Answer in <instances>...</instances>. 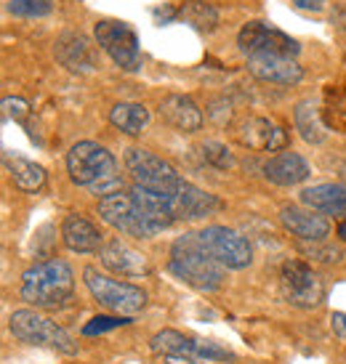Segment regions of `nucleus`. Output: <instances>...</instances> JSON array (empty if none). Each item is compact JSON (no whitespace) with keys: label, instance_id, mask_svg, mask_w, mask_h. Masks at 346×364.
<instances>
[{"label":"nucleus","instance_id":"f257e3e1","mask_svg":"<svg viewBox=\"0 0 346 364\" xmlns=\"http://www.w3.org/2000/svg\"><path fill=\"white\" fill-rule=\"evenodd\" d=\"M67 173L72 183L88 189L93 197H110L120 192V173H117V160L112 152H107L102 144L96 141H78L67 152Z\"/></svg>","mask_w":346,"mask_h":364},{"label":"nucleus","instance_id":"f03ea898","mask_svg":"<svg viewBox=\"0 0 346 364\" xmlns=\"http://www.w3.org/2000/svg\"><path fill=\"white\" fill-rule=\"evenodd\" d=\"M168 269L176 279H182L200 293H214L224 282V266L211 258V253L197 240V232L182 234L171 245Z\"/></svg>","mask_w":346,"mask_h":364},{"label":"nucleus","instance_id":"7ed1b4c3","mask_svg":"<svg viewBox=\"0 0 346 364\" xmlns=\"http://www.w3.org/2000/svg\"><path fill=\"white\" fill-rule=\"evenodd\" d=\"M75 290V274L70 263L64 261H43L30 266L21 274V298L35 309H59L72 298Z\"/></svg>","mask_w":346,"mask_h":364},{"label":"nucleus","instance_id":"20e7f679","mask_svg":"<svg viewBox=\"0 0 346 364\" xmlns=\"http://www.w3.org/2000/svg\"><path fill=\"white\" fill-rule=\"evenodd\" d=\"M99 215L107 226H112L122 234H131V237H142L150 240L154 234L165 232L171 223L157 218L154 213H150L144 208L131 192H117L110 197L99 200Z\"/></svg>","mask_w":346,"mask_h":364},{"label":"nucleus","instance_id":"39448f33","mask_svg":"<svg viewBox=\"0 0 346 364\" xmlns=\"http://www.w3.org/2000/svg\"><path fill=\"white\" fill-rule=\"evenodd\" d=\"M9 330L14 333V338H19L21 343L48 346V348H56L67 356L78 354V343L72 341V335L64 327H59L43 314L30 311V309H19V311L11 314Z\"/></svg>","mask_w":346,"mask_h":364},{"label":"nucleus","instance_id":"423d86ee","mask_svg":"<svg viewBox=\"0 0 346 364\" xmlns=\"http://www.w3.org/2000/svg\"><path fill=\"white\" fill-rule=\"evenodd\" d=\"M83 282L88 287V293L93 295V301H99V306H104L107 311H115L117 316L142 311L144 304H147V295H144L142 287L112 279V277H107L93 266H88L83 272Z\"/></svg>","mask_w":346,"mask_h":364},{"label":"nucleus","instance_id":"0eeeda50","mask_svg":"<svg viewBox=\"0 0 346 364\" xmlns=\"http://www.w3.org/2000/svg\"><path fill=\"white\" fill-rule=\"evenodd\" d=\"M93 38H96V46L122 72L142 70V46H139V35L133 32L131 24L117 19H102L96 21V27H93Z\"/></svg>","mask_w":346,"mask_h":364},{"label":"nucleus","instance_id":"6e6552de","mask_svg":"<svg viewBox=\"0 0 346 364\" xmlns=\"http://www.w3.org/2000/svg\"><path fill=\"white\" fill-rule=\"evenodd\" d=\"M125 171L131 173V178L144 189H152V192H171L179 183L184 181L182 176L176 173L171 162H165L163 157L147 152L142 146H131L125 149Z\"/></svg>","mask_w":346,"mask_h":364},{"label":"nucleus","instance_id":"1a4fd4ad","mask_svg":"<svg viewBox=\"0 0 346 364\" xmlns=\"http://www.w3.org/2000/svg\"><path fill=\"white\" fill-rule=\"evenodd\" d=\"M197 240L205 250L211 253V258L221 263L224 269H248L253 261V247L245 240L240 232L226 229V226H203L197 232Z\"/></svg>","mask_w":346,"mask_h":364},{"label":"nucleus","instance_id":"9d476101","mask_svg":"<svg viewBox=\"0 0 346 364\" xmlns=\"http://www.w3.org/2000/svg\"><path fill=\"white\" fill-rule=\"evenodd\" d=\"M237 46L240 51L251 59V56H285V59H295L301 46L280 32L277 27L266 24V21H248L240 35H237Z\"/></svg>","mask_w":346,"mask_h":364},{"label":"nucleus","instance_id":"9b49d317","mask_svg":"<svg viewBox=\"0 0 346 364\" xmlns=\"http://www.w3.org/2000/svg\"><path fill=\"white\" fill-rule=\"evenodd\" d=\"M280 293L288 304L295 309H315L320 306L325 287L320 282V277L312 272V266L304 261H285L280 272Z\"/></svg>","mask_w":346,"mask_h":364},{"label":"nucleus","instance_id":"f8f14e48","mask_svg":"<svg viewBox=\"0 0 346 364\" xmlns=\"http://www.w3.org/2000/svg\"><path fill=\"white\" fill-rule=\"evenodd\" d=\"M160 197L165 200V208H168L173 221H197V218L214 215V213H219L224 208L219 197L203 192L200 186H194L189 181H182L176 189L160 194Z\"/></svg>","mask_w":346,"mask_h":364},{"label":"nucleus","instance_id":"ddd939ff","mask_svg":"<svg viewBox=\"0 0 346 364\" xmlns=\"http://www.w3.org/2000/svg\"><path fill=\"white\" fill-rule=\"evenodd\" d=\"M150 348L160 356H194V359H208V362H226L232 354L221 348V346L211 343V341H197V338H187V335L176 333V330H160L152 335Z\"/></svg>","mask_w":346,"mask_h":364},{"label":"nucleus","instance_id":"4468645a","mask_svg":"<svg viewBox=\"0 0 346 364\" xmlns=\"http://www.w3.org/2000/svg\"><path fill=\"white\" fill-rule=\"evenodd\" d=\"M237 139L243 146L253 152H277L288 146V133L283 125H277L269 117H248L237 131Z\"/></svg>","mask_w":346,"mask_h":364},{"label":"nucleus","instance_id":"2eb2a0df","mask_svg":"<svg viewBox=\"0 0 346 364\" xmlns=\"http://www.w3.org/2000/svg\"><path fill=\"white\" fill-rule=\"evenodd\" d=\"M280 223L301 242H323L330 234V221L325 215H320L317 210L295 208V205H285L280 210Z\"/></svg>","mask_w":346,"mask_h":364},{"label":"nucleus","instance_id":"dca6fc26","mask_svg":"<svg viewBox=\"0 0 346 364\" xmlns=\"http://www.w3.org/2000/svg\"><path fill=\"white\" fill-rule=\"evenodd\" d=\"M248 72L256 80L277 82V85H295L304 80L301 64L295 59H285V56H251Z\"/></svg>","mask_w":346,"mask_h":364},{"label":"nucleus","instance_id":"f3484780","mask_svg":"<svg viewBox=\"0 0 346 364\" xmlns=\"http://www.w3.org/2000/svg\"><path fill=\"white\" fill-rule=\"evenodd\" d=\"M160 117L179 133H197L203 128V112L200 107L182 93H171L160 102Z\"/></svg>","mask_w":346,"mask_h":364},{"label":"nucleus","instance_id":"a211bd4d","mask_svg":"<svg viewBox=\"0 0 346 364\" xmlns=\"http://www.w3.org/2000/svg\"><path fill=\"white\" fill-rule=\"evenodd\" d=\"M99 258H102L104 269L120 274V277H144V274H150L147 258L139 250L120 242V240H110L107 245H102Z\"/></svg>","mask_w":346,"mask_h":364},{"label":"nucleus","instance_id":"6ab92c4d","mask_svg":"<svg viewBox=\"0 0 346 364\" xmlns=\"http://www.w3.org/2000/svg\"><path fill=\"white\" fill-rule=\"evenodd\" d=\"M261 171H264L266 181L277 183V186H295L312 176L309 162L295 152H280L275 157H269Z\"/></svg>","mask_w":346,"mask_h":364},{"label":"nucleus","instance_id":"aec40b11","mask_svg":"<svg viewBox=\"0 0 346 364\" xmlns=\"http://www.w3.org/2000/svg\"><path fill=\"white\" fill-rule=\"evenodd\" d=\"M53 53L61 61V67H67L70 72H91L96 67L91 43L85 41L80 32H64L56 41Z\"/></svg>","mask_w":346,"mask_h":364},{"label":"nucleus","instance_id":"412c9836","mask_svg":"<svg viewBox=\"0 0 346 364\" xmlns=\"http://www.w3.org/2000/svg\"><path fill=\"white\" fill-rule=\"evenodd\" d=\"M301 203L323 215H346V183H315L301 189Z\"/></svg>","mask_w":346,"mask_h":364},{"label":"nucleus","instance_id":"4be33fe9","mask_svg":"<svg viewBox=\"0 0 346 364\" xmlns=\"http://www.w3.org/2000/svg\"><path fill=\"white\" fill-rule=\"evenodd\" d=\"M61 240L72 253H96L102 250V234L88 218L83 215H67L61 223Z\"/></svg>","mask_w":346,"mask_h":364},{"label":"nucleus","instance_id":"5701e85b","mask_svg":"<svg viewBox=\"0 0 346 364\" xmlns=\"http://www.w3.org/2000/svg\"><path fill=\"white\" fill-rule=\"evenodd\" d=\"M293 122H295L298 136H301L306 144H312V146H320V144L327 139V131H325V125H323V117H320V107H317V102H312V99H304V102L295 104Z\"/></svg>","mask_w":346,"mask_h":364},{"label":"nucleus","instance_id":"b1692460","mask_svg":"<svg viewBox=\"0 0 346 364\" xmlns=\"http://www.w3.org/2000/svg\"><path fill=\"white\" fill-rule=\"evenodd\" d=\"M3 162H6V171L11 173L14 183L19 186L21 192H38L43 183H46V171L43 165L27 160V157H19V154H3Z\"/></svg>","mask_w":346,"mask_h":364},{"label":"nucleus","instance_id":"393cba45","mask_svg":"<svg viewBox=\"0 0 346 364\" xmlns=\"http://www.w3.org/2000/svg\"><path fill=\"white\" fill-rule=\"evenodd\" d=\"M110 122L125 136H142L150 122V109L136 102H120L110 109Z\"/></svg>","mask_w":346,"mask_h":364},{"label":"nucleus","instance_id":"a878e982","mask_svg":"<svg viewBox=\"0 0 346 364\" xmlns=\"http://www.w3.org/2000/svg\"><path fill=\"white\" fill-rule=\"evenodd\" d=\"M176 14H179L187 24H192L194 30H200V32H211V30H216V24H219V11H216L211 3H205V0H187Z\"/></svg>","mask_w":346,"mask_h":364},{"label":"nucleus","instance_id":"bb28decb","mask_svg":"<svg viewBox=\"0 0 346 364\" xmlns=\"http://www.w3.org/2000/svg\"><path fill=\"white\" fill-rule=\"evenodd\" d=\"M200 157L205 165H211L216 171H232L234 168V154L219 141H203L200 144Z\"/></svg>","mask_w":346,"mask_h":364},{"label":"nucleus","instance_id":"cd10ccee","mask_svg":"<svg viewBox=\"0 0 346 364\" xmlns=\"http://www.w3.org/2000/svg\"><path fill=\"white\" fill-rule=\"evenodd\" d=\"M53 11V0H9V14L19 19H43Z\"/></svg>","mask_w":346,"mask_h":364},{"label":"nucleus","instance_id":"c85d7f7f","mask_svg":"<svg viewBox=\"0 0 346 364\" xmlns=\"http://www.w3.org/2000/svg\"><path fill=\"white\" fill-rule=\"evenodd\" d=\"M122 324H131V319H125V316H93L91 322L83 327V335H102V333H110V330H117Z\"/></svg>","mask_w":346,"mask_h":364},{"label":"nucleus","instance_id":"c756f323","mask_svg":"<svg viewBox=\"0 0 346 364\" xmlns=\"http://www.w3.org/2000/svg\"><path fill=\"white\" fill-rule=\"evenodd\" d=\"M301 250H304V255H309V258H317V261H323V263L341 261V250H338V247H333V245L312 242L309 247H306V245H301Z\"/></svg>","mask_w":346,"mask_h":364},{"label":"nucleus","instance_id":"7c9ffc66","mask_svg":"<svg viewBox=\"0 0 346 364\" xmlns=\"http://www.w3.org/2000/svg\"><path fill=\"white\" fill-rule=\"evenodd\" d=\"M208 120L216 122V125H226L232 120V104L226 99H214L208 104Z\"/></svg>","mask_w":346,"mask_h":364},{"label":"nucleus","instance_id":"2f4dec72","mask_svg":"<svg viewBox=\"0 0 346 364\" xmlns=\"http://www.w3.org/2000/svg\"><path fill=\"white\" fill-rule=\"evenodd\" d=\"M3 109H6V114L9 117H14L16 122H21L27 114H30V104L24 102V99H3Z\"/></svg>","mask_w":346,"mask_h":364},{"label":"nucleus","instance_id":"473e14b6","mask_svg":"<svg viewBox=\"0 0 346 364\" xmlns=\"http://www.w3.org/2000/svg\"><path fill=\"white\" fill-rule=\"evenodd\" d=\"M298 11H312V14H320L325 9V0H290Z\"/></svg>","mask_w":346,"mask_h":364},{"label":"nucleus","instance_id":"72a5a7b5","mask_svg":"<svg viewBox=\"0 0 346 364\" xmlns=\"http://www.w3.org/2000/svg\"><path fill=\"white\" fill-rule=\"evenodd\" d=\"M330 324H333V333H336L338 338H346V314L336 311L330 316Z\"/></svg>","mask_w":346,"mask_h":364},{"label":"nucleus","instance_id":"f704fd0d","mask_svg":"<svg viewBox=\"0 0 346 364\" xmlns=\"http://www.w3.org/2000/svg\"><path fill=\"white\" fill-rule=\"evenodd\" d=\"M165 364H216V362L194 359V356H165Z\"/></svg>","mask_w":346,"mask_h":364},{"label":"nucleus","instance_id":"c9c22d12","mask_svg":"<svg viewBox=\"0 0 346 364\" xmlns=\"http://www.w3.org/2000/svg\"><path fill=\"white\" fill-rule=\"evenodd\" d=\"M336 234H338V237H341V240H344V242H346V218H344V221H341V223H338Z\"/></svg>","mask_w":346,"mask_h":364}]
</instances>
